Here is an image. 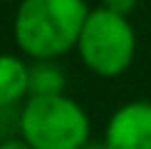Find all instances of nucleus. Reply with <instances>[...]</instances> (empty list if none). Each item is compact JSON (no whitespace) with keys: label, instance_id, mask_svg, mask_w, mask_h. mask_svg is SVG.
<instances>
[{"label":"nucleus","instance_id":"1","mask_svg":"<svg viewBox=\"0 0 151 149\" xmlns=\"http://www.w3.org/2000/svg\"><path fill=\"white\" fill-rule=\"evenodd\" d=\"M84 0H20L12 17V37L30 60H60L77 47L89 15Z\"/></svg>","mask_w":151,"mask_h":149},{"label":"nucleus","instance_id":"2","mask_svg":"<svg viewBox=\"0 0 151 149\" xmlns=\"http://www.w3.org/2000/svg\"><path fill=\"white\" fill-rule=\"evenodd\" d=\"M17 124L35 149H79L92 137L87 109L65 92L27 97Z\"/></svg>","mask_w":151,"mask_h":149},{"label":"nucleus","instance_id":"3","mask_svg":"<svg viewBox=\"0 0 151 149\" xmlns=\"http://www.w3.org/2000/svg\"><path fill=\"white\" fill-rule=\"evenodd\" d=\"M82 65L97 77L111 80L124 74L136 57V33L127 15L106 8H92L77 40Z\"/></svg>","mask_w":151,"mask_h":149},{"label":"nucleus","instance_id":"4","mask_svg":"<svg viewBox=\"0 0 151 149\" xmlns=\"http://www.w3.org/2000/svg\"><path fill=\"white\" fill-rule=\"evenodd\" d=\"M102 139L106 149H151V102L131 99L116 107Z\"/></svg>","mask_w":151,"mask_h":149},{"label":"nucleus","instance_id":"5","mask_svg":"<svg viewBox=\"0 0 151 149\" xmlns=\"http://www.w3.org/2000/svg\"><path fill=\"white\" fill-rule=\"evenodd\" d=\"M30 97V65L20 55L0 52V109Z\"/></svg>","mask_w":151,"mask_h":149},{"label":"nucleus","instance_id":"6","mask_svg":"<svg viewBox=\"0 0 151 149\" xmlns=\"http://www.w3.org/2000/svg\"><path fill=\"white\" fill-rule=\"evenodd\" d=\"M67 85L65 70L57 60H32L30 65V97L37 95H62Z\"/></svg>","mask_w":151,"mask_h":149},{"label":"nucleus","instance_id":"7","mask_svg":"<svg viewBox=\"0 0 151 149\" xmlns=\"http://www.w3.org/2000/svg\"><path fill=\"white\" fill-rule=\"evenodd\" d=\"M136 5H139V0H102V8L119 12V15H127V17L136 10Z\"/></svg>","mask_w":151,"mask_h":149},{"label":"nucleus","instance_id":"8","mask_svg":"<svg viewBox=\"0 0 151 149\" xmlns=\"http://www.w3.org/2000/svg\"><path fill=\"white\" fill-rule=\"evenodd\" d=\"M0 149H35L27 139L20 134V137H10V139H3L0 142Z\"/></svg>","mask_w":151,"mask_h":149},{"label":"nucleus","instance_id":"9","mask_svg":"<svg viewBox=\"0 0 151 149\" xmlns=\"http://www.w3.org/2000/svg\"><path fill=\"white\" fill-rule=\"evenodd\" d=\"M79 149H106V144H104V139H99V142H97V139H92V137H89V139H87Z\"/></svg>","mask_w":151,"mask_h":149}]
</instances>
